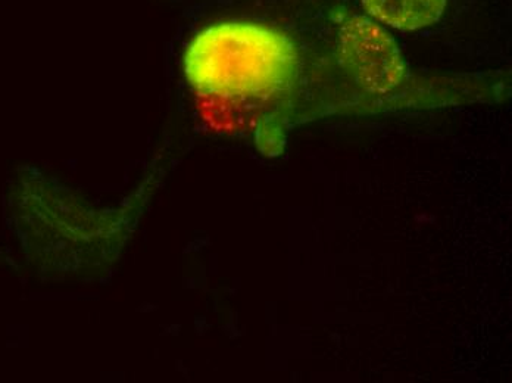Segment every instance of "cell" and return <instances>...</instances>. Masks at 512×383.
Wrapping results in <instances>:
<instances>
[{
	"mask_svg": "<svg viewBox=\"0 0 512 383\" xmlns=\"http://www.w3.org/2000/svg\"><path fill=\"white\" fill-rule=\"evenodd\" d=\"M183 71L196 95L252 127L262 154H282L301 77V54L289 33L252 20L211 24L187 43Z\"/></svg>",
	"mask_w": 512,
	"mask_h": 383,
	"instance_id": "obj_1",
	"label": "cell"
},
{
	"mask_svg": "<svg viewBox=\"0 0 512 383\" xmlns=\"http://www.w3.org/2000/svg\"><path fill=\"white\" fill-rule=\"evenodd\" d=\"M332 20L337 64L362 93L389 96L407 82V62L382 24L343 6L332 9Z\"/></svg>",
	"mask_w": 512,
	"mask_h": 383,
	"instance_id": "obj_2",
	"label": "cell"
},
{
	"mask_svg": "<svg viewBox=\"0 0 512 383\" xmlns=\"http://www.w3.org/2000/svg\"><path fill=\"white\" fill-rule=\"evenodd\" d=\"M361 5L365 15L376 23L417 31L439 23L448 0H361Z\"/></svg>",
	"mask_w": 512,
	"mask_h": 383,
	"instance_id": "obj_3",
	"label": "cell"
}]
</instances>
